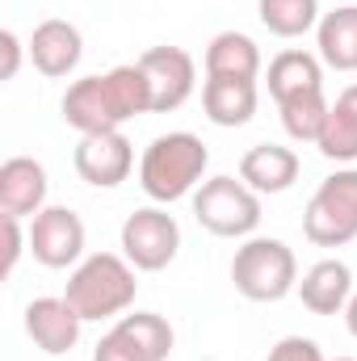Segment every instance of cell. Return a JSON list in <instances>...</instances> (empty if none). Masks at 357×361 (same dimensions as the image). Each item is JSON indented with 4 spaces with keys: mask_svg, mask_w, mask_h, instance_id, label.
Segmentation results:
<instances>
[{
    "mask_svg": "<svg viewBox=\"0 0 357 361\" xmlns=\"http://www.w3.org/2000/svg\"><path fill=\"white\" fill-rule=\"evenodd\" d=\"M63 122L80 135L118 130L122 122L152 114V85L139 63H118L105 76H80L63 92Z\"/></svg>",
    "mask_w": 357,
    "mask_h": 361,
    "instance_id": "obj_1",
    "label": "cell"
},
{
    "mask_svg": "<svg viewBox=\"0 0 357 361\" xmlns=\"http://www.w3.org/2000/svg\"><path fill=\"white\" fill-rule=\"evenodd\" d=\"M206 164H210V152L198 135H189V130L156 135L139 160V189L160 206L181 202V197L198 193V185L206 177Z\"/></svg>",
    "mask_w": 357,
    "mask_h": 361,
    "instance_id": "obj_2",
    "label": "cell"
},
{
    "mask_svg": "<svg viewBox=\"0 0 357 361\" xmlns=\"http://www.w3.org/2000/svg\"><path fill=\"white\" fill-rule=\"evenodd\" d=\"M135 294H139L135 265L126 257H118V252H92V257H85L72 269L68 290H63V298L80 311L85 324H101V319L126 315L135 307Z\"/></svg>",
    "mask_w": 357,
    "mask_h": 361,
    "instance_id": "obj_3",
    "label": "cell"
},
{
    "mask_svg": "<svg viewBox=\"0 0 357 361\" xmlns=\"http://www.w3.org/2000/svg\"><path fill=\"white\" fill-rule=\"evenodd\" d=\"M231 281L248 302H282L298 290V261L282 240L248 235L231 257Z\"/></svg>",
    "mask_w": 357,
    "mask_h": 361,
    "instance_id": "obj_4",
    "label": "cell"
},
{
    "mask_svg": "<svg viewBox=\"0 0 357 361\" xmlns=\"http://www.w3.org/2000/svg\"><path fill=\"white\" fill-rule=\"evenodd\" d=\"M303 235L315 248H345L357 240V169L320 180L303 210Z\"/></svg>",
    "mask_w": 357,
    "mask_h": 361,
    "instance_id": "obj_5",
    "label": "cell"
},
{
    "mask_svg": "<svg viewBox=\"0 0 357 361\" xmlns=\"http://www.w3.org/2000/svg\"><path fill=\"white\" fill-rule=\"evenodd\" d=\"M193 219L219 240H248L261 227V193L236 177H210L193 193Z\"/></svg>",
    "mask_w": 357,
    "mask_h": 361,
    "instance_id": "obj_6",
    "label": "cell"
},
{
    "mask_svg": "<svg viewBox=\"0 0 357 361\" xmlns=\"http://www.w3.org/2000/svg\"><path fill=\"white\" fill-rule=\"evenodd\" d=\"M181 252V227L177 219L160 206H143L126 214L122 223V257L139 273H160L177 261Z\"/></svg>",
    "mask_w": 357,
    "mask_h": 361,
    "instance_id": "obj_7",
    "label": "cell"
},
{
    "mask_svg": "<svg viewBox=\"0 0 357 361\" xmlns=\"http://www.w3.org/2000/svg\"><path fill=\"white\" fill-rule=\"evenodd\" d=\"M30 252L47 269L80 265L85 257V223L68 206H47L30 219Z\"/></svg>",
    "mask_w": 357,
    "mask_h": 361,
    "instance_id": "obj_8",
    "label": "cell"
},
{
    "mask_svg": "<svg viewBox=\"0 0 357 361\" xmlns=\"http://www.w3.org/2000/svg\"><path fill=\"white\" fill-rule=\"evenodd\" d=\"M152 85V114H173L181 109L189 97H193V85H198V68H193V55L181 51V47H152L135 59Z\"/></svg>",
    "mask_w": 357,
    "mask_h": 361,
    "instance_id": "obj_9",
    "label": "cell"
},
{
    "mask_svg": "<svg viewBox=\"0 0 357 361\" xmlns=\"http://www.w3.org/2000/svg\"><path fill=\"white\" fill-rule=\"evenodd\" d=\"M76 173L92 189H118L135 169V147L122 130H101V135H80L76 156H72Z\"/></svg>",
    "mask_w": 357,
    "mask_h": 361,
    "instance_id": "obj_10",
    "label": "cell"
},
{
    "mask_svg": "<svg viewBox=\"0 0 357 361\" xmlns=\"http://www.w3.org/2000/svg\"><path fill=\"white\" fill-rule=\"evenodd\" d=\"M80 311L68 302V298H34L25 307V336L47 353V357H63L80 345Z\"/></svg>",
    "mask_w": 357,
    "mask_h": 361,
    "instance_id": "obj_11",
    "label": "cell"
},
{
    "mask_svg": "<svg viewBox=\"0 0 357 361\" xmlns=\"http://www.w3.org/2000/svg\"><path fill=\"white\" fill-rule=\"evenodd\" d=\"M25 51H30V63H34L42 76H51V80H63V76H72V72L80 68L85 38H80V30H76L72 21H63V17H51V21L34 25V34H30Z\"/></svg>",
    "mask_w": 357,
    "mask_h": 361,
    "instance_id": "obj_12",
    "label": "cell"
},
{
    "mask_svg": "<svg viewBox=\"0 0 357 361\" xmlns=\"http://www.w3.org/2000/svg\"><path fill=\"white\" fill-rule=\"evenodd\" d=\"M47 169L30 156H13L0 164V210L8 219H34L38 210H47Z\"/></svg>",
    "mask_w": 357,
    "mask_h": 361,
    "instance_id": "obj_13",
    "label": "cell"
},
{
    "mask_svg": "<svg viewBox=\"0 0 357 361\" xmlns=\"http://www.w3.org/2000/svg\"><path fill=\"white\" fill-rule=\"evenodd\" d=\"M298 298L311 315H341L353 298V273L345 261L328 257V261H315L311 269L303 273L298 281Z\"/></svg>",
    "mask_w": 357,
    "mask_h": 361,
    "instance_id": "obj_14",
    "label": "cell"
},
{
    "mask_svg": "<svg viewBox=\"0 0 357 361\" xmlns=\"http://www.w3.org/2000/svg\"><path fill=\"white\" fill-rule=\"evenodd\" d=\"M298 156L282 143H257L244 152L240 160V180L253 189V193H286L294 180H298Z\"/></svg>",
    "mask_w": 357,
    "mask_h": 361,
    "instance_id": "obj_15",
    "label": "cell"
},
{
    "mask_svg": "<svg viewBox=\"0 0 357 361\" xmlns=\"http://www.w3.org/2000/svg\"><path fill=\"white\" fill-rule=\"evenodd\" d=\"M202 109L214 126H244L257 114V80L236 76H206L202 85Z\"/></svg>",
    "mask_w": 357,
    "mask_h": 361,
    "instance_id": "obj_16",
    "label": "cell"
},
{
    "mask_svg": "<svg viewBox=\"0 0 357 361\" xmlns=\"http://www.w3.org/2000/svg\"><path fill=\"white\" fill-rule=\"evenodd\" d=\"M320 59L337 72H357V4H337L315 25Z\"/></svg>",
    "mask_w": 357,
    "mask_h": 361,
    "instance_id": "obj_17",
    "label": "cell"
},
{
    "mask_svg": "<svg viewBox=\"0 0 357 361\" xmlns=\"http://www.w3.org/2000/svg\"><path fill=\"white\" fill-rule=\"evenodd\" d=\"M315 147H320L324 160H337V164L357 160V85L341 89V97L328 105V118H324V130H320Z\"/></svg>",
    "mask_w": 357,
    "mask_h": 361,
    "instance_id": "obj_18",
    "label": "cell"
},
{
    "mask_svg": "<svg viewBox=\"0 0 357 361\" xmlns=\"http://www.w3.org/2000/svg\"><path fill=\"white\" fill-rule=\"evenodd\" d=\"M206 76H236V80H257L261 76V47L240 34V30H223L210 38L206 47Z\"/></svg>",
    "mask_w": 357,
    "mask_h": 361,
    "instance_id": "obj_19",
    "label": "cell"
},
{
    "mask_svg": "<svg viewBox=\"0 0 357 361\" xmlns=\"http://www.w3.org/2000/svg\"><path fill=\"white\" fill-rule=\"evenodd\" d=\"M311 89H324V59L311 51H282L269 59V97L277 105Z\"/></svg>",
    "mask_w": 357,
    "mask_h": 361,
    "instance_id": "obj_20",
    "label": "cell"
},
{
    "mask_svg": "<svg viewBox=\"0 0 357 361\" xmlns=\"http://www.w3.org/2000/svg\"><path fill=\"white\" fill-rule=\"evenodd\" d=\"M257 17L277 38H303L320 25V0H257Z\"/></svg>",
    "mask_w": 357,
    "mask_h": 361,
    "instance_id": "obj_21",
    "label": "cell"
},
{
    "mask_svg": "<svg viewBox=\"0 0 357 361\" xmlns=\"http://www.w3.org/2000/svg\"><path fill=\"white\" fill-rule=\"evenodd\" d=\"M328 105H332V101H324V89L298 92V97L282 101V105H277V114H282L286 135H290V139H298V143H315V139H320V130H324Z\"/></svg>",
    "mask_w": 357,
    "mask_h": 361,
    "instance_id": "obj_22",
    "label": "cell"
},
{
    "mask_svg": "<svg viewBox=\"0 0 357 361\" xmlns=\"http://www.w3.org/2000/svg\"><path fill=\"white\" fill-rule=\"evenodd\" d=\"M114 328H122L143 353L152 361H169L173 357V345H177V336H173V324L164 319V315H156V311H135V315H118V324Z\"/></svg>",
    "mask_w": 357,
    "mask_h": 361,
    "instance_id": "obj_23",
    "label": "cell"
},
{
    "mask_svg": "<svg viewBox=\"0 0 357 361\" xmlns=\"http://www.w3.org/2000/svg\"><path fill=\"white\" fill-rule=\"evenodd\" d=\"M92 361H152L122 328H109L101 341H97V349H92Z\"/></svg>",
    "mask_w": 357,
    "mask_h": 361,
    "instance_id": "obj_24",
    "label": "cell"
},
{
    "mask_svg": "<svg viewBox=\"0 0 357 361\" xmlns=\"http://www.w3.org/2000/svg\"><path fill=\"white\" fill-rule=\"evenodd\" d=\"M265 361H328L320 353V345L311 336H282L273 349H269Z\"/></svg>",
    "mask_w": 357,
    "mask_h": 361,
    "instance_id": "obj_25",
    "label": "cell"
},
{
    "mask_svg": "<svg viewBox=\"0 0 357 361\" xmlns=\"http://www.w3.org/2000/svg\"><path fill=\"white\" fill-rule=\"evenodd\" d=\"M25 248H30V235L21 231V219H8V214H4V269H0L4 277L17 269V261H21Z\"/></svg>",
    "mask_w": 357,
    "mask_h": 361,
    "instance_id": "obj_26",
    "label": "cell"
},
{
    "mask_svg": "<svg viewBox=\"0 0 357 361\" xmlns=\"http://www.w3.org/2000/svg\"><path fill=\"white\" fill-rule=\"evenodd\" d=\"M0 51H4V72H0V80H13L17 68H21V38H17L13 30H0Z\"/></svg>",
    "mask_w": 357,
    "mask_h": 361,
    "instance_id": "obj_27",
    "label": "cell"
},
{
    "mask_svg": "<svg viewBox=\"0 0 357 361\" xmlns=\"http://www.w3.org/2000/svg\"><path fill=\"white\" fill-rule=\"evenodd\" d=\"M345 328H349V332L357 336V294L349 298V307H345Z\"/></svg>",
    "mask_w": 357,
    "mask_h": 361,
    "instance_id": "obj_28",
    "label": "cell"
},
{
    "mask_svg": "<svg viewBox=\"0 0 357 361\" xmlns=\"http://www.w3.org/2000/svg\"><path fill=\"white\" fill-rule=\"evenodd\" d=\"M337 361H357V357H337Z\"/></svg>",
    "mask_w": 357,
    "mask_h": 361,
    "instance_id": "obj_29",
    "label": "cell"
}]
</instances>
